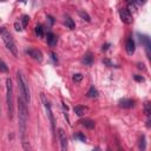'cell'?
Returning <instances> with one entry per match:
<instances>
[{
    "label": "cell",
    "instance_id": "obj_9",
    "mask_svg": "<svg viewBox=\"0 0 151 151\" xmlns=\"http://www.w3.org/2000/svg\"><path fill=\"white\" fill-rule=\"evenodd\" d=\"M26 53L29 57H32L34 60H37V61H41L42 60V53L37 48H28V50H26Z\"/></svg>",
    "mask_w": 151,
    "mask_h": 151
},
{
    "label": "cell",
    "instance_id": "obj_2",
    "mask_svg": "<svg viewBox=\"0 0 151 151\" xmlns=\"http://www.w3.org/2000/svg\"><path fill=\"white\" fill-rule=\"evenodd\" d=\"M17 81H18V87L20 91V97L25 100L26 104H28L31 101V92H29L28 83H27L25 76L20 71L17 72Z\"/></svg>",
    "mask_w": 151,
    "mask_h": 151
},
{
    "label": "cell",
    "instance_id": "obj_3",
    "mask_svg": "<svg viewBox=\"0 0 151 151\" xmlns=\"http://www.w3.org/2000/svg\"><path fill=\"white\" fill-rule=\"evenodd\" d=\"M0 35L2 38V41L5 42L7 50L14 55V57H18V48H17V45H15V41L12 37V34L9 33V31L6 28V27H0Z\"/></svg>",
    "mask_w": 151,
    "mask_h": 151
},
{
    "label": "cell",
    "instance_id": "obj_14",
    "mask_svg": "<svg viewBox=\"0 0 151 151\" xmlns=\"http://www.w3.org/2000/svg\"><path fill=\"white\" fill-rule=\"evenodd\" d=\"M80 123L86 129H93L94 127V122L92 119H83V120H80Z\"/></svg>",
    "mask_w": 151,
    "mask_h": 151
},
{
    "label": "cell",
    "instance_id": "obj_20",
    "mask_svg": "<svg viewBox=\"0 0 151 151\" xmlns=\"http://www.w3.org/2000/svg\"><path fill=\"white\" fill-rule=\"evenodd\" d=\"M28 19H29L28 15H22V17H21V24H22V27H26V26H27V24H28Z\"/></svg>",
    "mask_w": 151,
    "mask_h": 151
},
{
    "label": "cell",
    "instance_id": "obj_27",
    "mask_svg": "<svg viewBox=\"0 0 151 151\" xmlns=\"http://www.w3.org/2000/svg\"><path fill=\"white\" fill-rule=\"evenodd\" d=\"M134 79H136V80H138V81H143V80H144L142 77H138V76H134Z\"/></svg>",
    "mask_w": 151,
    "mask_h": 151
},
{
    "label": "cell",
    "instance_id": "obj_19",
    "mask_svg": "<svg viewBox=\"0 0 151 151\" xmlns=\"http://www.w3.org/2000/svg\"><path fill=\"white\" fill-rule=\"evenodd\" d=\"M35 33H37L38 37L42 38V37H44V27H42L41 25H37V26H35Z\"/></svg>",
    "mask_w": 151,
    "mask_h": 151
},
{
    "label": "cell",
    "instance_id": "obj_6",
    "mask_svg": "<svg viewBox=\"0 0 151 151\" xmlns=\"http://www.w3.org/2000/svg\"><path fill=\"white\" fill-rule=\"evenodd\" d=\"M41 100H42V104H44V106H45L46 114H47V117H48V120H50V123H51V126H52V129L54 130V117H53V113H52V110H51V105H50L48 100L45 98L44 94H41Z\"/></svg>",
    "mask_w": 151,
    "mask_h": 151
},
{
    "label": "cell",
    "instance_id": "obj_18",
    "mask_svg": "<svg viewBox=\"0 0 151 151\" xmlns=\"http://www.w3.org/2000/svg\"><path fill=\"white\" fill-rule=\"evenodd\" d=\"M86 94H87V97H90V98H96V97H98V91L94 88V86H91Z\"/></svg>",
    "mask_w": 151,
    "mask_h": 151
},
{
    "label": "cell",
    "instance_id": "obj_5",
    "mask_svg": "<svg viewBox=\"0 0 151 151\" xmlns=\"http://www.w3.org/2000/svg\"><path fill=\"white\" fill-rule=\"evenodd\" d=\"M119 17H120V20L126 24V25H130L132 22V14H131V11L126 7H123L119 9Z\"/></svg>",
    "mask_w": 151,
    "mask_h": 151
},
{
    "label": "cell",
    "instance_id": "obj_4",
    "mask_svg": "<svg viewBox=\"0 0 151 151\" xmlns=\"http://www.w3.org/2000/svg\"><path fill=\"white\" fill-rule=\"evenodd\" d=\"M6 103H7L8 114L12 118L13 116V85L9 78L6 79Z\"/></svg>",
    "mask_w": 151,
    "mask_h": 151
},
{
    "label": "cell",
    "instance_id": "obj_13",
    "mask_svg": "<svg viewBox=\"0 0 151 151\" xmlns=\"http://www.w3.org/2000/svg\"><path fill=\"white\" fill-rule=\"evenodd\" d=\"M64 24L70 28V29H73L74 28V21H73V19L71 18V17H68V15H65L64 17Z\"/></svg>",
    "mask_w": 151,
    "mask_h": 151
},
{
    "label": "cell",
    "instance_id": "obj_8",
    "mask_svg": "<svg viewBox=\"0 0 151 151\" xmlns=\"http://www.w3.org/2000/svg\"><path fill=\"white\" fill-rule=\"evenodd\" d=\"M138 37H139L140 42L145 46L147 58L150 59V58H151V53H150V51H151V41H150V38H149L147 35H145V34H139V33H138Z\"/></svg>",
    "mask_w": 151,
    "mask_h": 151
},
{
    "label": "cell",
    "instance_id": "obj_23",
    "mask_svg": "<svg viewBox=\"0 0 151 151\" xmlns=\"http://www.w3.org/2000/svg\"><path fill=\"white\" fill-rule=\"evenodd\" d=\"M7 71H8V67L6 66V64L0 61V72H7Z\"/></svg>",
    "mask_w": 151,
    "mask_h": 151
},
{
    "label": "cell",
    "instance_id": "obj_12",
    "mask_svg": "<svg viewBox=\"0 0 151 151\" xmlns=\"http://www.w3.org/2000/svg\"><path fill=\"white\" fill-rule=\"evenodd\" d=\"M46 39H47V44L50 45V46H55V44H57V37L52 33V32H48L47 34H46Z\"/></svg>",
    "mask_w": 151,
    "mask_h": 151
},
{
    "label": "cell",
    "instance_id": "obj_26",
    "mask_svg": "<svg viewBox=\"0 0 151 151\" xmlns=\"http://www.w3.org/2000/svg\"><path fill=\"white\" fill-rule=\"evenodd\" d=\"M14 27H15V29H17V31H21V29H22V28H21V25H20V24H18V22H15V24H14Z\"/></svg>",
    "mask_w": 151,
    "mask_h": 151
},
{
    "label": "cell",
    "instance_id": "obj_17",
    "mask_svg": "<svg viewBox=\"0 0 151 151\" xmlns=\"http://www.w3.org/2000/svg\"><path fill=\"white\" fill-rule=\"evenodd\" d=\"M92 60H93V57H92V54L88 52V53H86L85 55H84V58H83V63L85 64V65H91L92 64Z\"/></svg>",
    "mask_w": 151,
    "mask_h": 151
},
{
    "label": "cell",
    "instance_id": "obj_10",
    "mask_svg": "<svg viewBox=\"0 0 151 151\" xmlns=\"http://www.w3.org/2000/svg\"><path fill=\"white\" fill-rule=\"evenodd\" d=\"M125 50H126L127 54H130V55L133 54L136 47H134V41H133L132 38H127V39H126V42H125Z\"/></svg>",
    "mask_w": 151,
    "mask_h": 151
},
{
    "label": "cell",
    "instance_id": "obj_7",
    "mask_svg": "<svg viewBox=\"0 0 151 151\" xmlns=\"http://www.w3.org/2000/svg\"><path fill=\"white\" fill-rule=\"evenodd\" d=\"M58 139H59V144H60V150L67 151V137L63 129L58 130Z\"/></svg>",
    "mask_w": 151,
    "mask_h": 151
},
{
    "label": "cell",
    "instance_id": "obj_16",
    "mask_svg": "<svg viewBox=\"0 0 151 151\" xmlns=\"http://www.w3.org/2000/svg\"><path fill=\"white\" fill-rule=\"evenodd\" d=\"M73 111H74V113H76V114H78V116H83V114H85V113H86L87 107H85V106H74Z\"/></svg>",
    "mask_w": 151,
    "mask_h": 151
},
{
    "label": "cell",
    "instance_id": "obj_1",
    "mask_svg": "<svg viewBox=\"0 0 151 151\" xmlns=\"http://www.w3.org/2000/svg\"><path fill=\"white\" fill-rule=\"evenodd\" d=\"M18 119H19L20 136L24 139L26 133V127H27V120H28V110H27V104L21 97L18 98Z\"/></svg>",
    "mask_w": 151,
    "mask_h": 151
},
{
    "label": "cell",
    "instance_id": "obj_25",
    "mask_svg": "<svg viewBox=\"0 0 151 151\" xmlns=\"http://www.w3.org/2000/svg\"><path fill=\"white\" fill-rule=\"evenodd\" d=\"M74 137H76V138H78V139H80L81 142H85V140H86V137H85V136H83L81 133H77Z\"/></svg>",
    "mask_w": 151,
    "mask_h": 151
},
{
    "label": "cell",
    "instance_id": "obj_22",
    "mask_svg": "<svg viewBox=\"0 0 151 151\" xmlns=\"http://www.w3.org/2000/svg\"><path fill=\"white\" fill-rule=\"evenodd\" d=\"M144 112H145V114L149 117L150 116V113H151V110H150V104L149 103H145V107H144Z\"/></svg>",
    "mask_w": 151,
    "mask_h": 151
},
{
    "label": "cell",
    "instance_id": "obj_11",
    "mask_svg": "<svg viewBox=\"0 0 151 151\" xmlns=\"http://www.w3.org/2000/svg\"><path fill=\"white\" fill-rule=\"evenodd\" d=\"M119 106L123 109H131L134 106V101L132 99H129V98H123L119 100Z\"/></svg>",
    "mask_w": 151,
    "mask_h": 151
},
{
    "label": "cell",
    "instance_id": "obj_28",
    "mask_svg": "<svg viewBox=\"0 0 151 151\" xmlns=\"http://www.w3.org/2000/svg\"><path fill=\"white\" fill-rule=\"evenodd\" d=\"M93 151H100V150H99V147H94Z\"/></svg>",
    "mask_w": 151,
    "mask_h": 151
},
{
    "label": "cell",
    "instance_id": "obj_24",
    "mask_svg": "<svg viewBox=\"0 0 151 151\" xmlns=\"http://www.w3.org/2000/svg\"><path fill=\"white\" fill-rule=\"evenodd\" d=\"M81 79H83V76H81L80 73H77V74H74V76H73V80H74L76 83H79Z\"/></svg>",
    "mask_w": 151,
    "mask_h": 151
},
{
    "label": "cell",
    "instance_id": "obj_15",
    "mask_svg": "<svg viewBox=\"0 0 151 151\" xmlns=\"http://www.w3.org/2000/svg\"><path fill=\"white\" fill-rule=\"evenodd\" d=\"M138 146H139V150L140 151H145L146 150V138L144 134L140 136L139 138V143H138Z\"/></svg>",
    "mask_w": 151,
    "mask_h": 151
},
{
    "label": "cell",
    "instance_id": "obj_21",
    "mask_svg": "<svg viewBox=\"0 0 151 151\" xmlns=\"http://www.w3.org/2000/svg\"><path fill=\"white\" fill-rule=\"evenodd\" d=\"M79 15L84 19V20H86V21H90V17H88V14L86 13V12H84V11H79Z\"/></svg>",
    "mask_w": 151,
    "mask_h": 151
}]
</instances>
